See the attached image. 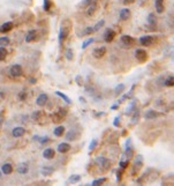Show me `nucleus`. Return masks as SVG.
<instances>
[{
  "mask_svg": "<svg viewBox=\"0 0 174 186\" xmlns=\"http://www.w3.org/2000/svg\"><path fill=\"white\" fill-rule=\"evenodd\" d=\"M135 57L137 60H139V63H144V61L148 59V53L143 49H137L135 51Z\"/></svg>",
  "mask_w": 174,
  "mask_h": 186,
  "instance_id": "obj_1",
  "label": "nucleus"
},
{
  "mask_svg": "<svg viewBox=\"0 0 174 186\" xmlns=\"http://www.w3.org/2000/svg\"><path fill=\"white\" fill-rule=\"evenodd\" d=\"M142 164H143V156L142 155H138V156L136 157V160H135V162H134V169H133L134 175H136L139 171V169L142 168Z\"/></svg>",
  "mask_w": 174,
  "mask_h": 186,
  "instance_id": "obj_2",
  "label": "nucleus"
},
{
  "mask_svg": "<svg viewBox=\"0 0 174 186\" xmlns=\"http://www.w3.org/2000/svg\"><path fill=\"white\" fill-rule=\"evenodd\" d=\"M9 73H11V75L12 76H14V78H17V76H21L22 75V68H21V66L20 65H13L12 67H11V70H9Z\"/></svg>",
  "mask_w": 174,
  "mask_h": 186,
  "instance_id": "obj_3",
  "label": "nucleus"
},
{
  "mask_svg": "<svg viewBox=\"0 0 174 186\" xmlns=\"http://www.w3.org/2000/svg\"><path fill=\"white\" fill-rule=\"evenodd\" d=\"M114 37H115V33L112 29H107L105 31V34H104V39H105L106 43H111L114 39Z\"/></svg>",
  "mask_w": 174,
  "mask_h": 186,
  "instance_id": "obj_4",
  "label": "nucleus"
},
{
  "mask_svg": "<svg viewBox=\"0 0 174 186\" xmlns=\"http://www.w3.org/2000/svg\"><path fill=\"white\" fill-rule=\"evenodd\" d=\"M139 43L143 46H149L153 43V36H143L139 38Z\"/></svg>",
  "mask_w": 174,
  "mask_h": 186,
  "instance_id": "obj_5",
  "label": "nucleus"
},
{
  "mask_svg": "<svg viewBox=\"0 0 174 186\" xmlns=\"http://www.w3.org/2000/svg\"><path fill=\"white\" fill-rule=\"evenodd\" d=\"M66 114H67V110H65V109H60L59 111H58V112L53 116V119H54V121H61L62 118H64Z\"/></svg>",
  "mask_w": 174,
  "mask_h": 186,
  "instance_id": "obj_6",
  "label": "nucleus"
},
{
  "mask_svg": "<svg viewBox=\"0 0 174 186\" xmlns=\"http://www.w3.org/2000/svg\"><path fill=\"white\" fill-rule=\"evenodd\" d=\"M68 35V28H65L64 25L60 28V31H59V44H62V41L67 37Z\"/></svg>",
  "mask_w": 174,
  "mask_h": 186,
  "instance_id": "obj_7",
  "label": "nucleus"
},
{
  "mask_svg": "<svg viewBox=\"0 0 174 186\" xmlns=\"http://www.w3.org/2000/svg\"><path fill=\"white\" fill-rule=\"evenodd\" d=\"M55 155V151L52 149V148H46L44 151H43V157L46 159V160H52Z\"/></svg>",
  "mask_w": 174,
  "mask_h": 186,
  "instance_id": "obj_8",
  "label": "nucleus"
},
{
  "mask_svg": "<svg viewBox=\"0 0 174 186\" xmlns=\"http://www.w3.org/2000/svg\"><path fill=\"white\" fill-rule=\"evenodd\" d=\"M105 52H106V49H105V46H102V48L95 49V50H94V52H92V54H94V57H95V58L99 59V58H102V57L105 54Z\"/></svg>",
  "mask_w": 174,
  "mask_h": 186,
  "instance_id": "obj_9",
  "label": "nucleus"
},
{
  "mask_svg": "<svg viewBox=\"0 0 174 186\" xmlns=\"http://www.w3.org/2000/svg\"><path fill=\"white\" fill-rule=\"evenodd\" d=\"M12 134L14 138H21L25 134V130L23 127H15L13 131H12Z\"/></svg>",
  "mask_w": 174,
  "mask_h": 186,
  "instance_id": "obj_10",
  "label": "nucleus"
},
{
  "mask_svg": "<svg viewBox=\"0 0 174 186\" xmlns=\"http://www.w3.org/2000/svg\"><path fill=\"white\" fill-rule=\"evenodd\" d=\"M80 136L78 133H76L74 130H69L67 133H66V139L69 140V141H74V140H77Z\"/></svg>",
  "mask_w": 174,
  "mask_h": 186,
  "instance_id": "obj_11",
  "label": "nucleus"
},
{
  "mask_svg": "<svg viewBox=\"0 0 174 186\" xmlns=\"http://www.w3.org/2000/svg\"><path fill=\"white\" fill-rule=\"evenodd\" d=\"M47 100H48V97H47L46 94H41V95L37 97L36 103H37V105H39V106H44V105L46 104Z\"/></svg>",
  "mask_w": 174,
  "mask_h": 186,
  "instance_id": "obj_12",
  "label": "nucleus"
},
{
  "mask_svg": "<svg viewBox=\"0 0 174 186\" xmlns=\"http://www.w3.org/2000/svg\"><path fill=\"white\" fill-rule=\"evenodd\" d=\"M28 171H29V165H28V163L23 162V163H20V164L17 165V172H19V173L24 175V173H27Z\"/></svg>",
  "mask_w": 174,
  "mask_h": 186,
  "instance_id": "obj_13",
  "label": "nucleus"
},
{
  "mask_svg": "<svg viewBox=\"0 0 174 186\" xmlns=\"http://www.w3.org/2000/svg\"><path fill=\"white\" fill-rule=\"evenodd\" d=\"M13 28V22H5L1 27H0V33H8Z\"/></svg>",
  "mask_w": 174,
  "mask_h": 186,
  "instance_id": "obj_14",
  "label": "nucleus"
},
{
  "mask_svg": "<svg viewBox=\"0 0 174 186\" xmlns=\"http://www.w3.org/2000/svg\"><path fill=\"white\" fill-rule=\"evenodd\" d=\"M56 149H58V151H59V153L64 154V153H67L70 149V145L69 143H66V142H62V143H60L59 146H58Z\"/></svg>",
  "mask_w": 174,
  "mask_h": 186,
  "instance_id": "obj_15",
  "label": "nucleus"
},
{
  "mask_svg": "<svg viewBox=\"0 0 174 186\" xmlns=\"http://www.w3.org/2000/svg\"><path fill=\"white\" fill-rule=\"evenodd\" d=\"M121 43L125 44L126 46H129L134 43V38L128 36V35H124V36H121Z\"/></svg>",
  "mask_w": 174,
  "mask_h": 186,
  "instance_id": "obj_16",
  "label": "nucleus"
},
{
  "mask_svg": "<svg viewBox=\"0 0 174 186\" xmlns=\"http://www.w3.org/2000/svg\"><path fill=\"white\" fill-rule=\"evenodd\" d=\"M129 17H130V11H129L128 8H122V9L120 11V19L124 20V21H126V20H128Z\"/></svg>",
  "mask_w": 174,
  "mask_h": 186,
  "instance_id": "obj_17",
  "label": "nucleus"
},
{
  "mask_svg": "<svg viewBox=\"0 0 174 186\" xmlns=\"http://www.w3.org/2000/svg\"><path fill=\"white\" fill-rule=\"evenodd\" d=\"M36 36H37L36 30H30V31H29V33L27 34V36H25V42H27V43L33 42V41L36 38Z\"/></svg>",
  "mask_w": 174,
  "mask_h": 186,
  "instance_id": "obj_18",
  "label": "nucleus"
},
{
  "mask_svg": "<svg viewBox=\"0 0 174 186\" xmlns=\"http://www.w3.org/2000/svg\"><path fill=\"white\" fill-rule=\"evenodd\" d=\"M1 171H3V173H5V175H11L12 171H13L12 164H11V163H5V164L1 167Z\"/></svg>",
  "mask_w": 174,
  "mask_h": 186,
  "instance_id": "obj_19",
  "label": "nucleus"
},
{
  "mask_svg": "<svg viewBox=\"0 0 174 186\" xmlns=\"http://www.w3.org/2000/svg\"><path fill=\"white\" fill-rule=\"evenodd\" d=\"M158 117V113L153 110H148L145 113H144V118L145 119H155Z\"/></svg>",
  "mask_w": 174,
  "mask_h": 186,
  "instance_id": "obj_20",
  "label": "nucleus"
},
{
  "mask_svg": "<svg viewBox=\"0 0 174 186\" xmlns=\"http://www.w3.org/2000/svg\"><path fill=\"white\" fill-rule=\"evenodd\" d=\"M41 172H42L43 176H50V175H52L54 172V169L52 167H43Z\"/></svg>",
  "mask_w": 174,
  "mask_h": 186,
  "instance_id": "obj_21",
  "label": "nucleus"
},
{
  "mask_svg": "<svg viewBox=\"0 0 174 186\" xmlns=\"http://www.w3.org/2000/svg\"><path fill=\"white\" fill-rule=\"evenodd\" d=\"M155 7H156L158 13H163L164 12V3H163V0H156V1H155Z\"/></svg>",
  "mask_w": 174,
  "mask_h": 186,
  "instance_id": "obj_22",
  "label": "nucleus"
},
{
  "mask_svg": "<svg viewBox=\"0 0 174 186\" xmlns=\"http://www.w3.org/2000/svg\"><path fill=\"white\" fill-rule=\"evenodd\" d=\"M55 95L60 96V97H61V98H62V100H64V101H65L67 104H70V103H72V100H70V98H69L67 95L62 94V92H61V91H59V90H56V91H55Z\"/></svg>",
  "mask_w": 174,
  "mask_h": 186,
  "instance_id": "obj_23",
  "label": "nucleus"
},
{
  "mask_svg": "<svg viewBox=\"0 0 174 186\" xmlns=\"http://www.w3.org/2000/svg\"><path fill=\"white\" fill-rule=\"evenodd\" d=\"M54 135L55 136H61L64 133H65V127L64 126H58L55 130H54Z\"/></svg>",
  "mask_w": 174,
  "mask_h": 186,
  "instance_id": "obj_24",
  "label": "nucleus"
},
{
  "mask_svg": "<svg viewBox=\"0 0 174 186\" xmlns=\"http://www.w3.org/2000/svg\"><path fill=\"white\" fill-rule=\"evenodd\" d=\"M96 163H97V164H99V167H104V165H106L108 162H107V160H106L105 157L99 156V157H97V159H96Z\"/></svg>",
  "mask_w": 174,
  "mask_h": 186,
  "instance_id": "obj_25",
  "label": "nucleus"
},
{
  "mask_svg": "<svg viewBox=\"0 0 174 186\" xmlns=\"http://www.w3.org/2000/svg\"><path fill=\"white\" fill-rule=\"evenodd\" d=\"M124 90H125V84L124 83H120V84H118L117 87H115L114 92H115V95H120Z\"/></svg>",
  "mask_w": 174,
  "mask_h": 186,
  "instance_id": "obj_26",
  "label": "nucleus"
},
{
  "mask_svg": "<svg viewBox=\"0 0 174 186\" xmlns=\"http://www.w3.org/2000/svg\"><path fill=\"white\" fill-rule=\"evenodd\" d=\"M7 50L5 49V46H0V60H5L7 57Z\"/></svg>",
  "mask_w": 174,
  "mask_h": 186,
  "instance_id": "obj_27",
  "label": "nucleus"
},
{
  "mask_svg": "<svg viewBox=\"0 0 174 186\" xmlns=\"http://www.w3.org/2000/svg\"><path fill=\"white\" fill-rule=\"evenodd\" d=\"M148 22H149V24H152V25L156 24L157 20H156V15H155L153 13H150V14L148 15Z\"/></svg>",
  "mask_w": 174,
  "mask_h": 186,
  "instance_id": "obj_28",
  "label": "nucleus"
},
{
  "mask_svg": "<svg viewBox=\"0 0 174 186\" xmlns=\"http://www.w3.org/2000/svg\"><path fill=\"white\" fill-rule=\"evenodd\" d=\"M164 84L167 86V87H173V86H174V79H173V76L169 75V76L165 80V83H164Z\"/></svg>",
  "mask_w": 174,
  "mask_h": 186,
  "instance_id": "obj_29",
  "label": "nucleus"
},
{
  "mask_svg": "<svg viewBox=\"0 0 174 186\" xmlns=\"http://www.w3.org/2000/svg\"><path fill=\"white\" fill-rule=\"evenodd\" d=\"M11 43L8 37H0V46H7Z\"/></svg>",
  "mask_w": 174,
  "mask_h": 186,
  "instance_id": "obj_30",
  "label": "nucleus"
},
{
  "mask_svg": "<svg viewBox=\"0 0 174 186\" xmlns=\"http://www.w3.org/2000/svg\"><path fill=\"white\" fill-rule=\"evenodd\" d=\"M96 8H97V6H96V4L94 3V4H90V6H89V8H88V15H92L94 13H95V11H96Z\"/></svg>",
  "mask_w": 174,
  "mask_h": 186,
  "instance_id": "obj_31",
  "label": "nucleus"
},
{
  "mask_svg": "<svg viewBox=\"0 0 174 186\" xmlns=\"http://www.w3.org/2000/svg\"><path fill=\"white\" fill-rule=\"evenodd\" d=\"M135 105H136V101H133L131 102V104L127 108V110H126V114L128 116V114H130L131 112H133V110H134V108H135Z\"/></svg>",
  "mask_w": 174,
  "mask_h": 186,
  "instance_id": "obj_32",
  "label": "nucleus"
},
{
  "mask_svg": "<svg viewBox=\"0 0 174 186\" xmlns=\"http://www.w3.org/2000/svg\"><path fill=\"white\" fill-rule=\"evenodd\" d=\"M106 181V178H99V179H96V180H94L92 183H91V185H94V186H98V185H102V184H104Z\"/></svg>",
  "mask_w": 174,
  "mask_h": 186,
  "instance_id": "obj_33",
  "label": "nucleus"
},
{
  "mask_svg": "<svg viewBox=\"0 0 174 186\" xmlns=\"http://www.w3.org/2000/svg\"><path fill=\"white\" fill-rule=\"evenodd\" d=\"M81 180V177L78 175H73L69 177V183H78Z\"/></svg>",
  "mask_w": 174,
  "mask_h": 186,
  "instance_id": "obj_34",
  "label": "nucleus"
},
{
  "mask_svg": "<svg viewBox=\"0 0 174 186\" xmlns=\"http://www.w3.org/2000/svg\"><path fill=\"white\" fill-rule=\"evenodd\" d=\"M105 24V21L104 20H102V21H99L95 27H92L94 28V31H98V30L100 29V28H103V25Z\"/></svg>",
  "mask_w": 174,
  "mask_h": 186,
  "instance_id": "obj_35",
  "label": "nucleus"
},
{
  "mask_svg": "<svg viewBox=\"0 0 174 186\" xmlns=\"http://www.w3.org/2000/svg\"><path fill=\"white\" fill-rule=\"evenodd\" d=\"M138 117H139V110H138V109H136V110H135V112H134V116H133V118H131L133 124H136V121L138 120Z\"/></svg>",
  "mask_w": 174,
  "mask_h": 186,
  "instance_id": "obj_36",
  "label": "nucleus"
},
{
  "mask_svg": "<svg viewBox=\"0 0 174 186\" xmlns=\"http://www.w3.org/2000/svg\"><path fill=\"white\" fill-rule=\"evenodd\" d=\"M95 42V39H94V37L92 38H89V39H86V41H84L83 43H82V49H85L88 45H90L91 43H94Z\"/></svg>",
  "mask_w": 174,
  "mask_h": 186,
  "instance_id": "obj_37",
  "label": "nucleus"
},
{
  "mask_svg": "<svg viewBox=\"0 0 174 186\" xmlns=\"http://www.w3.org/2000/svg\"><path fill=\"white\" fill-rule=\"evenodd\" d=\"M92 33H95V31H94V28H92V27H88V28L84 29L83 35H90V34H92Z\"/></svg>",
  "mask_w": 174,
  "mask_h": 186,
  "instance_id": "obj_38",
  "label": "nucleus"
},
{
  "mask_svg": "<svg viewBox=\"0 0 174 186\" xmlns=\"http://www.w3.org/2000/svg\"><path fill=\"white\" fill-rule=\"evenodd\" d=\"M73 51L70 50V49H68V50H66V58H67V60H73Z\"/></svg>",
  "mask_w": 174,
  "mask_h": 186,
  "instance_id": "obj_39",
  "label": "nucleus"
},
{
  "mask_svg": "<svg viewBox=\"0 0 174 186\" xmlns=\"http://www.w3.org/2000/svg\"><path fill=\"white\" fill-rule=\"evenodd\" d=\"M96 146H97V140H96V139H94V140L90 142V145H89V150H90V151H92V150L96 148Z\"/></svg>",
  "mask_w": 174,
  "mask_h": 186,
  "instance_id": "obj_40",
  "label": "nucleus"
},
{
  "mask_svg": "<svg viewBox=\"0 0 174 186\" xmlns=\"http://www.w3.org/2000/svg\"><path fill=\"white\" fill-rule=\"evenodd\" d=\"M43 7H44L45 11H48V9L51 8V1H50V0H44V5H43Z\"/></svg>",
  "mask_w": 174,
  "mask_h": 186,
  "instance_id": "obj_41",
  "label": "nucleus"
},
{
  "mask_svg": "<svg viewBox=\"0 0 174 186\" xmlns=\"http://www.w3.org/2000/svg\"><path fill=\"white\" fill-rule=\"evenodd\" d=\"M128 163H129V161H128V160H127V161H120L119 165H120V168H122V169H126V168L128 167Z\"/></svg>",
  "mask_w": 174,
  "mask_h": 186,
  "instance_id": "obj_42",
  "label": "nucleus"
},
{
  "mask_svg": "<svg viewBox=\"0 0 174 186\" xmlns=\"http://www.w3.org/2000/svg\"><path fill=\"white\" fill-rule=\"evenodd\" d=\"M119 119H120V117L119 116H117L114 118V121H113V125L115 126V127H118L119 126Z\"/></svg>",
  "mask_w": 174,
  "mask_h": 186,
  "instance_id": "obj_43",
  "label": "nucleus"
},
{
  "mask_svg": "<svg viewBox=\"0 0 174 186\" xmlns=\"http://www.w3.org/2000/svg\"><path fill=\"white\" fill-rule=\"evenodd\" d=\"M47 141H48V136H43V138L39 139V142L43 143V145H44L45 142H47Z\"/></svg>",
  "mask_w": 174,
  "mask_h": 186,
  "instance_id": "obj_44",
  "label": "nucleus"
},
{
  "mask_svg": "<svg viewBox=\"0 0 174 186\" xmlns=\"http://www.w3.org/2000/svg\"><path fill=\"white\" fill-rule=\"evenodd\" d=\"M97 1V0H83V1H82V4H94V3H96Z\"/></svg>",
  "mask_w": 174,
  "mask_h": 186,
  "instance_id": "obj_45",
  "label": "nucleus"
},
{
  "mask_svg": "<svg viewBox=\"0 0 174 186\" xmlns=\"http://www.w3.org/2000/svg\"><path fill=\"white\" fill-rule=\"evenodd\" d=\"M19 98H20L21 101H23V100L25 98V92H24V91H22V92H20V94H19Z\"/></svg>",
  "mask_w": 174,
  "mask_h": 186,
  "instance_id": "obj_46",
  "label": "nucleus"
},
{
  "mask_svg": "<svg viewBox=\"0 0 174 186\" xmlns=\"http://www.w3.org/2000/svg\"><path fill=\"white\" fill-rule=\"evenodd\" d=\"M120 179H121V171L118 170V171H117V180L120 181Z\"/></svg>",
  "mask_w": 174,
  "mask_h": 186,
  "instance_id": "obj_47",
  "label": "nucleus"
},
{
  "mask_svg": "<svg viewBox=\"0 0 174 186\" xmlns=\"http://www.w3.org/2000/svg\"><path fill=\"white\" fill-rule=\"evenodd\" d=\"M75 80L77 81V84H78V86H82V81H81V76H80V75H78V76H76V78H75Z\"/></svg>",
  "mask_w": 174,
  "mask_h": 186,
  "instance_id": "obj_48",
  "label": "nucleus"
},
{
  "mask_svg": "<svg viewBox=\"0 0 174 186\" xmlns=\"http://www.w3.org/2000/svg\"><path fill=\"white\" fill-rule=\"evenodd\" d=\"M111 109H112V110H115V109H118V105H117V104H114V105H112V106H111Z\"/></svg>",
  "mask_w": 174,
  "mask_h": 186,
  "instance_id": "obj_49",
  "label": "nucleus"
},
{
  "mask_svg": "<svg viewBox=\"0 0 174 186\" xmlns=\"http://www.w3.org/2000/svg\"><path fill=\"white\" fill-rule=\"evenodd\" d=\"M80 101H81V102H82V103H85V100H84V98H83V97H80Z\"/></svg>",
  "mask_w": 174,
  "mask_h": 186,
  "instance_id": "obj_50",
  "label": "nucleus"
},
{
  "mask_svg": "<svg viewBox=\"0 0 174 186\" xmlns=\"http://www.w3.org/2000/svg\"><path fill=\"white\" fill-rule=\"evenodd\" d=\"M0 177H1V172H0Z\"/></svg>",
  "mask_w": 174,
  "mask_h": 186,
  "instance_id": "obj_51",
  "label": "nucleus"
}]
</instances>
